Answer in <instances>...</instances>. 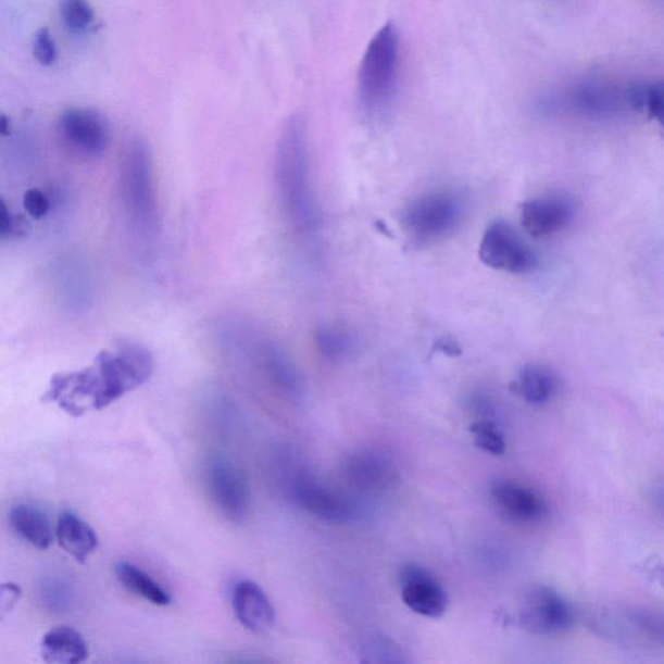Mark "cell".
I'll use <instances>...</instances> for the list:
<instances>
[{
	"label": "cell",
	"instance_id": "1",
	"mask_svg": "<svg viewBox=\"0 0 664 664\" xmlns=\"http://www.w3.org/2000/svg\"><path fill=\"white\" fill-rule=\"evenodd\" d=\"M152 372L151 352L143 346L124 341L100 352L84 371L53 377L46 399L57 402L72 417H83L137 390L150 379Z\"/></svg>",
	"mask_w": 664,
	"mask_h": 664
},
{
	"label": "cell",
	"instance_id": "2",
	"mask_svg": "<svg viewBox=\"0 0 664 664\" xmlns=\"http://www.w3.org/2000/svg\"><path fill=\"white\" fill-rule=\"evenodd\" d=\"M274 179L281 211L293 233L304 240L317 238L321 213L312 184L306 127L299 115L281 127L275 147Z\"/></svg>",
	"mask_w": 664,
	"mask_h": 664
},
{
	"label": "cell",
	"instance_id": "3",
	"mask_svg": "<svg viewBox=\"0 0 664 664\" xmlns=\"http://www.w3.org/2000/svg\"><path fill=\"white\" fill-rule=\"evenodd\" d=\"M120 199L127 223L143 243L155 240L160 216L152 152L143 138L125 147L120 163Z\"/></svg>",
	"mask_w": 664,
	"mask_h": 664
},
{
	"label": "cell",
	"instance_id": "4",
	"mask_svg": "<svg viewBox=\"0 0 664 664\" xmlns=\"http://www.w3.org/2000/svg\"><path fill=\"white\" fill-rule=\"evenodd\" d=\"M399 66V35L392 23L375 33L362 58L359 86L362 102L375 110L387 103Z\"/></svg>",
	"mask_w": 664,
	"mask_h": 664
},
{
	"label": "cell",
	"instance_id": "5",
	"mask_svg": "<svg viewBox=\"0 0 664 664\" xmlns=\"http://www.w3.org/2000/svg\"><path fill=\"white\" fill-rule=\"evenodd\" d=\"M464 203L453 191H433L415 198L402 214V225L412 239L433 243L451 235L464 217Z\"/></svg>",
	"mask_w": 664,
	"mask_h": 664
},
{
	"label": "cell",
	"instance_id": "6",
	"mask_svg": "<svg viewBox=\"0 0 664 664\" xmlns=\"http://www.w3.org/2000/svg\"><path fill=\"white\" fill-rule=\"evenodd\" d=\"M204 480L208 498L226 521L240 523L247 518L252 496L243 469L224 455H217L208 462Z\"/></svg>",
	"mask_w": 664,
	"mask_h": 664
},
{
	"label": "cell",
	"instance_id": "7",
	"mask_svg": "<svg viewBox=\"0 0 664 664\" xmlns=\"http://www.w3.org/2000/svg\"><path fill=\"white\" fill-rule=\"evenodd\" d=\"M479 258L491 270L509 274H527L538 265L533 248L505 221H494L483 233Z\"/></svg>",
	"mask_w": 664,
	"mask_h": 664
},
{
	"label": "cell",
	"instance_id": "8",
	"mask_svg": "<svg viewBox=\"0 0 664 664\" xmlns=\"http://www.w3.org/2000/svg\"><path fill=\"white\" fill-rule=\"evenodd\" d=\"M518 616L523 629L542 636L566 632L575 622L573 606L548 586H534L527 590Z\"/></svg>",
	"mask_w": 664,
	"mask_h": 664
},
{
	"label": "cell",
	"instance_id": "9",
	"mask_svg": "<svg viewBox=\"0 0 664 664\" xmlns=\"http://www.w3.org/2000/svg\"><path fill=\"white\" fill-rule=\"evenodd\" d=\"M288 494L293 504L322 521L344 523L354 515L352 501L305 469L291 475Z\"/></svg>",
	"mask_w": 664,
	"mask_h": 664
},
{
	"label": "cell",
	"instance_id": "10",
	"mask_svg": "<svg viewBox=\"0 0 664 664\" xmlns=\"http://www.w3.org/2000/svg\"><path fill=\"white\" fill-rule=\"evenodd\" d=\"M59 133L79 155L98 158L109 149L111 126L103 113L87 107H72L59 120Z\"/></svg>",
	"mask_w": 664,
	"mask_h": 664
},
{
	"label": "cell",
	"instance_id": "11",
	"mask_svg": "<svg viewBox=\"0 0 664 664\" xmlns=\"http://www.w3.org/2000/svg\"><path fill=\"white\" fill-rule=\"evenodd\" d=\"M401 599L415 614L426 618H439L446 613L448 594L444 587L418 565H406L400 573Z\"/></svg>",
	"mask_w": 664,
	"mask_h": 664
},
{
	"label": "cell",
	"instance_id": "12",
	"mask_svg": "<svg viewBox=\"0 0 664 664\" xmlns=\"http://www.w3.org/2000/svg\"><path fill=\"white\" fill-rule=\"evenodd\" d=\"M491 498L502 518L515 525H536L548 515L546 500L535 489L518 481H496L491 488Z\"/></svg>",
	"mask_w": 664,
	"mask_h": 664
},
{
	"label": "cell",
	"instance_id": "13",
	"mask_svg": "<svg viewBox=\"0 0 664 664\" xmlns=\"http://www.w3.org/2000/svg\"><path fill=\"white\" fill-rule=\"evenodd\" d=\"M572 206L561 197H541L521 206V225L533 238H547L565 229L572 220Z\"/></svg>",
	"mask_w": 664,
	"mask_h": 664
},
{
	"label": "cell",
	"instance_id": "14",
	"mask_svg": "<svg viewBox=\"0 0 664 664\" xmlns=\"http://www.w3.org/2000/svg\"><path fill=\"white\" fill-rule=\"evenodd\" d=\"M233 609L240 625L253 634H265L274 626L275 610L256 582L243 580L235 586Z\"/></svg>",
	"mask_w": 664,
	"mask_h": 664
},
{
	"label": "cell",
	"instance_id": "15",
	"mask_svg": "<svg viewBox=\"0 0 664 664\" xmlns=\"http://www.w3.org/2000/svg\"><path fill=\"white\" fill-rule=\"evenodd\" d=\"M346 474L355 487L368 492L384 491L396 485L399 478L391 461L373 452L352 455L347 462Z\"/></svg>",
	"mask_w": 664,
	"mask_h": 664
},
{
	"label": "cell",
	"instance_id": "16",
	"mask_svg": "<svg viewBox=\"0 0 664 664\" xmlns=\"http://www.w3.org/2000/svg\"><path fill=\"white\" fill-rule=\"evenodd\" d=\"M57 539L60 548L80 565L89 560L99 544L98 535L89 523L73 513L60 515L57 525Z\"/></svg>",
	"mask_w": 664,
	"mask_h": 664
},
{
	"label": "cell",
	"instance_id": "17",
	"mask_svg": "<svg viewBox=\"0 0 664 664\" xmlns=\"http://www.w3.org/2000/svg\"><path fill=\"white\" fill-rule=\"evenodd\" d=\"M89 656L86 641L72 627H57L47 632L42 640V659L52 664H78Z\"/></svg>",
	"mask_w": 664,
	"mask_h": 664
},
{
	"label": "cell",
	"instance_id": "18",
	"mask_svg": "<svg viewBox=\"0 0 664 664\" xmlns=\"http://www.w3.org/2000/svg\"><path fill=\"white\" fill-rule=\"evenodd\" d=\"M512 390L531 405H544L560 390V379L550 368L540 365L523 367Z\"/></svg>",
	"mask_w": 664,
	"mask_h": 664
},
{
	"label": "cell",
	"instance_id": "19",
	"mask_svg": "<svg viewBox=\"0 0 664 664\" xmlns=\"http://www.w3.org/2000/svg\"><path fill=\"white\" fill-rule=\"evenodd\" d=\"M10 523L13 531L30 546L45 550L49 549L53 540L49 518L36 506L18 504L10 512Z\"/></svg>",
	"mask_w": 664,
	"mask_h": 664
},
{
	"label": "cell",
	"instance_id": "20",
	"mask_svg": "<svg viewBox=\"0 0 664 664\" xmlns=\"http://www.w3.org/2000/svg\"><path fill=\"white\" fill-rule=\"evenodd\" d=\"M117 578L127 590L156 606H167L172 597L151 575L129 562H120L116 566Z\"/></svg>",
	"mask_w": 664,
	"mask_h": 664
},
{
	"label": "cell",
	"instance_id": "21",
	"mask_svg": "<svg viewBox=\"0 0 664 664\" xmlns=\"http://www.w3.org/2000/svg\"><path fill=\"white\" fill-rule=\"evenodd\" d=\"M314 346L321 358L331 364H340L351 358L355 340L350 330L338 325L321 326L314 333Z\"/></svg>",
	"mask_w": 664,
	"mask_h": 664
},
{
	"label": "cell",
	"instance_id": "22",
	"mask_svg": "<svg viewBox=\"0 0 664 664\" xmlns=\"http://www.w3.org/2000/svg\"><path fill=\"white\" fill-rule=\"evenodd\" d=\"M60 16L66 29L80 35L91 28L96 12L89 0H60Z\"/></svg>",
	"mask_w": 664,
	"mask_h": 664
},
{
	"label": "cell",
	"instance_id": "23",
	"mask_svg": "<svg viewBox=\"0 0 664 664\" xmlns=\"http://www.w3.org/2000/svg\"><path fill=\"white\" fill-rule=\"evenodd\" d=\"M469 433L473 434L475 446L492 455H501L505 453L506 442L502 435L492 422L480 421L469 427Z\"/></svg>",
	"mask_w": 664,
	"mask_h": 664
},
{
	"label": "cell",
	"instance_id": "24",
	"mask_svg": "<svg viewBox=\"0 0 664 664\" xmlns=\"http://www.w3.org/2000/svg\"><path fill=\"white\" fill-rule=\"evenodd\" d=\"M627 619L640 634L664 647V615L648 610H632L627 613Z\"/></svg>",
	"mask_w": 664,
	"mask_h": 664
},
{
	"label": "cell",
	"instance_id": "25",
	"mask_svg": "<svg viewBox=\"0 0 664 664\" xmlns=\"http://www.w3.org/2000/svg\"><path fill=\"white\" fill-rule=\"evenodd\" d=\"M40 601L49 607L51 612H64L70 606L72 590L63 580L51 578L40 586Z\"/></svg>",
	"mask_w": 664,
	"mask_h": 664
},
{
	"label": "cell",
	"instance_id": "26",
	"mask_svg": "<svg viewBox=\"0 0 664 664\" xmlns=\"http://www.w3.org/2000/svg\"><path fill=\"white\" fill-rule=\"evenodd\" d=\"M64 270L70 274L68 279H65L62 274L60 275V290L62 292L68 291L66 298L73 301V305L83 306L86 301L87 286L86 280L84 278L85 271L83 267L77 266L76 264H65Z\"/></svg>",
	"mask_w": 664,
	"mask_h": 664
},
{
	"label": "cell",
	"instance_id": "27",
	"mask_svg": "<svg viewBox=\"0 0 664 664\" xmlns=\"http://www.w3.org/2000/svg\"><path fill=\"white\" fill-rule=\"evenodd\" d=\"M33 53L39 64L50 66L57 62L58 49L55 40L47 28L39 29L33 42Z\"/></svg>",
	"mask_w": 664,
	"mask_h": 664
},
{
	"label": "cell",
	"instance_id": "28",
	"mask_svg": "<svg viewBox=\"0 0 664 664\" xmlns=\"http://www.w3.org/2000/svg\"><path fill=\"white\" fill-rule=\"evenodd\" d=\"M26 213L32 218L42 220L51 210V200L43 190L29 189L24 193L23 199Z\"/></svg>",
	"mask_w": 664,
	"mask_h": 664
},
{
	"label": "cell",
	"instance_id": "29",
	"mask_svg": "<svg viewBox=\"0 0 664 664\" xmlns=\"http://www.w3.org/2000/svg\"><path fill=\"white\" fill-rule=\"evenodd\" d=\"M646 111L664 127V80L648 87Z\"/></svg>",
	"mask_w": 664,
	"mask_h": 664
},
{
	"label": "cell",
	"instance_id": "30",
	"mask_svg": "<svg viewBox=\"0 0 664 664\" xmlns=\"http://www.w3.org/2000/svg\"><path fill=\"white\" fill-rule=\"evenodd\" d=\"M22 592L23 590L16 585H12V582L2 586V597H0V601H2L3 612H9V610L16 605L20 597H22Z\"/></svg>",
	"mask_w": 664,
	"mask_h": 664
},
{
	"label": "cell",
	"instance_id": "31",
	"mask_svg": "<svg viewBox=\"0 0 664 664\" xmlns=\"http://www.w3.org/2000/svg\"><path fill=\"white\" fill-rule=\"evenodd\" d=\"M15 217L12 216L9 206H7L5 203H2V206H0V233H2V237L11 235L13 231H15Z\"/></svg>",
	"mask_w": 664,
	"mask_h": 664
},
{
	"label": "cell",
	"instance_id": "32",
	"mask_svg": "<svg viewBox=\"0 0 664 664\" xmlns=\"http://www.w3.org/2000/svg\"><path fill=\"white\" fill-rule=\"evenodd\" d=\"M647 568L648 573L664 587V565L659 561H650Z\"/></svg>",
	"mask_w": 664,
	"mask_h": 664
},
{
	"label": "cell",
	"instance_id": "33",
	"mask_svg": "<svg viewBox=\"0 0 664 664\" xmlns=\"http://www.w3.org/2000/svg\"><path fill=\"white\" fill-rule=\"evenodd\" d=\"M0 133H2L3 137L10 136L11 134V123L5 116H2V120H0Z\"/></svg>",
	"mask_w": 664,
	"mask_h": 664
}]
</instances>
